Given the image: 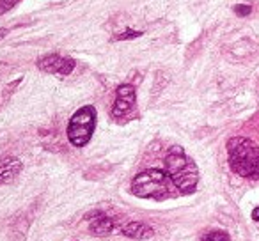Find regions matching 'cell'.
Segmentation results:
<instances>
[{
  "instance_id": "obj_1",
  "label": "cell",
  "mask_w": 259,
  "mask_h": 241,
  "mask_svg": "<svg viewBox=\"0 0 259 241\" xmlns=\"http://www.w3.org/2000/svg\"><path fill=\"white\" fill-rule=\"evenodd\" d=\"M165 169L169 177L172 179L174 186L181 194H194L199 183V170L192 158H188L187 153L181 146H172L165 158Z\"/></svg>"
},
{
  "instance_id": "obj_2",
  "label": "cell",
  "mask_w": 259,
  "mask_h": 241,
  "mask_svg": "<svg viewBox=\"0 0 259 241\" xmlns=\"http://www.w3.org/2000/svg\"><path fill=\"white\" fill-rule=\"evenodd\" d=\"M229 165L236 174L248 179H259V148L245 137H234L227 142Z\"/></svg>"
},
{
  "instance_id": "obj_3",
  "label": "cell",
  "mask_w": 259,
  "mask_h": 241,
  "mask_svg": "<svg viewBox=\"0 0 259 241\" xmlns=\"http://www.w3.org/2000/svg\"><path fill=\"white\" fill-rule=\"evenodd\" d=\"M172 179L160 169L141 172L132 181V191L142 199H163L172 194Z\"/></svg>"
},
{
  "instance_id": "obj_4",
  "label": "cell",
  "mask_w": 259,
  "mask_h": 241,
  "mask_svg": "<svg viewBox=\"0 0 259 241\" xmlns=\"http://www.w3.org/2000/svg\"><path fill=\"white\" fill-rule=\"evenodd\" d=\"M96 126L94 107H82L73 114L68 124V138L75 148H83L91 140Z\"/></svg>"
},
{
  "instance_id": "obj_5",
  "label": "cell",
  "mask_w": 259,
  "mask_h": 241,
  "mask_svg": "<svg viewBox=\"0 0 259 241\" xmlns=\"http://www.w3.org/2000/svg\"><path fill=\"white\" fill-rule=\"evenodd\" d=\"M37 68L45 73H59V75H69L75 69V61L59 54L45 55L37 61Z\"/></svg>"
},
{
  "instance_id": "obj_6",
  "label": "cell",
  "mask_w": 259,
  "mask_h": 241,
  "mask_svg": "<svg viewBox=\"0 0 259 241\" xmlns=\"http://www.w3.org/2000/svg\"><path fill=\"white\" fill-rule=\"evenodd\" d=\"M135 105V87L130 83H122L115 90V103H114V115L128 114Z\"/></svg>"
},
{
  "instance_id": "obj_7",
  "label": "cell",
  "mask_w": 259,
  "mask_h": 241,
  "mask_svg": "<svg viewBox=\"0 0 259 241\" xmlns=\"http://www.w3.org/2000/svg\"><path fill=\"white\" fill-rule=\"evenodd\" d=\"M122 234L128 237H134V239H149V237H153L155 230H153V227H149L148 223L130 222L122 227Z\"/></svg>"
},
{
  "instance_id": "obj_8",
  "label": "cell",
  "mask_w": 259,
  "mask_h": 241,
  "mask_svg": "<svg viewBox=\"0 0 259 241\" xmlns=\"http://www.w3.org/2000/svg\"><path fill=\"white\" fill-rule=\"evenodd\" d=\"M22 170V162L16 158H6L0 162V183L13 179Z\"/></svg>"
},
{
  "instance_id": "obj_9",
  "label": "cell",
  "mask_w": 259,
  "mask_h": 241,
  "mask_svg": "<svg viewBox=\"0 0 259 241\" xmlns=\"http://www.w3.org/2000/svg\"><path fill=\"white\" fill-rule=\"evenodd\" d=\"M89 229L93 234H100V236H103V234H108L114 230V222H112L108 216L105 215H98L94 220H91L89 223Z\"/></svg>"
},
{
  "instance_id": "obj_10",
  "label": "cell",
  "mask_w": 259,
  "mask_h": 241,
  "mask_svg": "<svg viewBox=\"0 0 259 241\" xmlns=\"http://www.w3.org/2000/svg\"><path fill=\"white\" fill-rule=\"evenodd\" d=\"M20 0H0V16L6 15L8 11H11Z\"/></svg>"
},
{
  "instance_id": "obj_11",
  "label": "cell",
  "mask_w": 259,
  "mask_h": 241,
  "mask_svg": "<svg viewBox=\"0 0 259 241\" xmlns=\"http://www.w3.org/2000/svg\"><path fill=\"white\" fill-rule=\"evenodd\" d=\"M204 241H229V236L226 232H222V230H215V232L208 234L204 237Z\"/></svg>"
},
{
  "instance_id": "obj_12",
  "label": "cell",
  "mask_w": 259,
  "mask_h": 241,
  "mask_svg": "<svg viewBox=\"0 0 259 241\" xmlns=\"http://www.w3.org/2000/svg\"><path fill=\"white\" fill-rule=\"evenodd\" d=\"M139 36H142V32L141 30H132V29H128V30H124V32H121L117 36V39L119 41H128V39H135V37H139Z\"/></svg>"
},
{
  "instance_id": "obj_13",
  "label": "cell",
  "mask_w": 259,
  "mask_h": 241,
  "mask_svg": "<svg viewBox=\"0 0 259 241\" xmlns=\"http://www.w3.org/2000/svg\"><path fill=\"white\" fill-rule=\"evenodd\" d=\"M250 11H252L250 6H243V4L234 6V13H236L238 16H248L250 15Z\"/></svg>"
},
{
  "instance_id": "obj_14",
  "label": "cell",
  "mask_w": 259,
  "mask_h": 241,
  "mask_svg": "<svg viewBox=\"0 0 259 241\" xmlns=\"http://www.w3.org/2000/svg\"><path fill=\"white\" fill-rule=\"evenodd\" d=\"M252 218H254L255 222H259V208L254 209V213H252Z\"/></svg>"
},
{
  "instance_id": "obj_15",
  "label": "cell",
  "mask_w": 259,
  "mask_h": 241,
  "mask_svg": "<svg viewBox=\"0 0 259 241\" xmlns=\"http://www.w3.org/2000/svg\"><path fill=\"white\" fill-rule=\"evenodd\" d=\"M8 32H9L8 29H0V39H4V37L8 36Z\"/></svg>"
}]
</instances>
